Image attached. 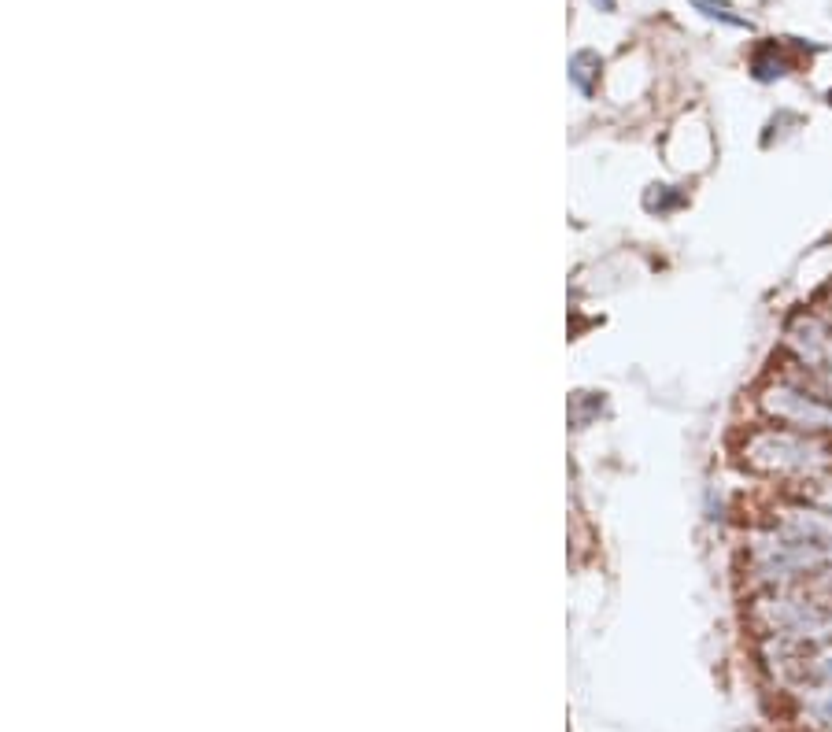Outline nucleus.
<instances>
[{"label":"nucleus","instance_id":"nucleus-1","mask_svg":"<svg viewBox=\"0 0 832 732\" xmlns=\"http://www.w3.org/2000/svg\"><path fill=\"white\" fill-rule=\"evenodd\" d=\"M740 463L751 474L784 485V492H796L832 474V437L762 422L744 433Z\"/></svg>","mask_w":832,"mask_h":732},{"label":"nucleus","instance_id":"nucleus-2","mask_svg":"<svg viewBox=\"0 0 832 732\" xmlns=\"http://www.w3.org/2000/svg\"><path fill=\"white\" fill-rule=\"evenodd\" d=\"M799 696H803V718L810 729L832 732V684H810V688H799Z\"/></svg>","mask_w":832,"mask_h":732},{"label":"nucleus","instance_id":"nucleus-3","mask_svg":"<svg viewBox=\"0 0 832 732\" xmlns=\"http://www.w3.org/2000/svg\"><path fill=\"white\" fill-rule=\"evenodd\" d=\"M792 71V63L784 60L781 52H777V45H762L759 52H755V60H751V74L759 78V82H773V78H784V74Z\"/></svg>","mask_w":832,"mask_h":732},{"label":"nucleus","instance_id":"nucleus-4","mask_svg":"<svg viewBox=\"0 0 832 732\" xmlns=\"http://www.w3.org/2000/svg\"><path fill=\"white\" fill-rule=\"evenodd\" d=\"M699 12L710 15V19H718V23H729V26H747L751 30V19H744V15H736L729 4H722V0H692Z\"/></svg>","mask_w":832,"mask_h":732},{"label":"nucleus","instance_id":"nucleus-5","mask_svg":"<svg viewBox=\"0 0 832 732\" xmlns=\"http://www.w3.org/2000/svg\"><path fill=\"white\" fill-rule=\"evenodd\" d=\"M603 4H607V8H611V0H603Z\"/></svg>","mask_w":832,"mask_h":732},{"label":"nucleus","instance_id":"nucleus-6","mask_svg":"<svg viewBox=\"0 0 832 732\" xmlns=\"http://www.w3.org/2000/svg\"><path fill=\"white\" fill-rule=\"evenodd\" d=\"M829 104H832V89H829Z\"/></svg>","mask_w":832,"mask_h":732}]
</instances>
